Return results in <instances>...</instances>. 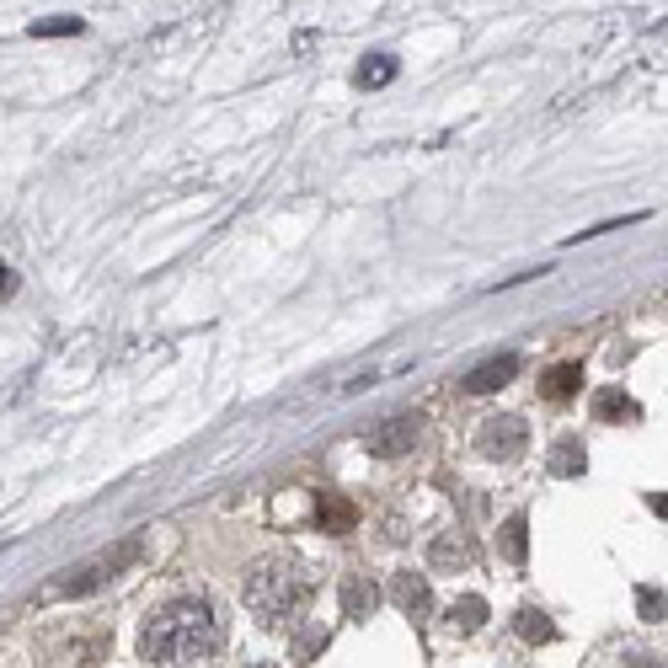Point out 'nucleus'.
Returning <instances> with one entry per match:
<instances>
[{"instance_id":"f257e3e1","label":"nucleus","mask_w":668,"mask_h":668,"mask_svg":"<svg viewBox=\"0 0 668 668\" xmlns=\"http://www.w3.org/2000/svg\"><path fill=\"white\" fill-rule=\"evenodd\" d=\"M225 647V626L209 599H177L145 626L139 658L145 663H214Z\"/></svg>"},{"instance_id":"f03ea898","label":"nucleus","mask_w":668,"mask_h":668,"mask_svg":"<svg viewBox=\"0 0 668 668\" xmlns=\"http://www.w3.org/2000/svg\"><path fill=\"white\" fill-rule=\"evenodd\" d=\"M139 556H145V540L129 535V540H118V546H107L97 556H86V562H75L65 567L59 578H49L38 588V604H54V599H86V594H102L107 583H118L123 572H129Z\"/></svg>"},{"instance_id":"7ed1b4c3","label":"nucleus","mask_w":668,"mask_h":668,"mask_svg":"<svg viewBox=\"0 0 668 668\" xmlns=\"http://www.w3.org/2000/svg\"><path fill=\"white\" fill-rule=\"evenodd\" d=\"M241 599H246V610H252V615H262L268 626H278V620H289L294 610H300V599H305L300 567L284 562V556H268V562H257L252 572H246Z\"/></svg>"},{"instance_id":"20e7f679","label":"nucleus","mask_w":668,"mask_h":668,"mask_svg":"<svg viewBox=\"0 0 668 668\" xmlns=\"http://www.w3.org/2000/svg\"><path fill=\"white\" fill-rule=\"evenodd\" d=\"M417 433H423V423H417L412 412H396V417H385V423L369 428V433H364V444H369V455L396 460V455H407V449L417 444Z\"/></svg>"},{"instance_id":"39448f33","label":"nucleus","mask_w":668,"mask_h":668,"mask_svg":"<svg viewBox=\"0 0 668 668\" xmlns=\"http://www.w3.org/2000/svg\"><path fill=\"white\" fill-rule=\"evenodd\" d=\"M524 439H530V428H524V417H492V423H481L476 433V449L487 460H514Z\"/></svg>"},{"instance_id":"423d86ee","label":"nucleus","mask_w":668,"mask_h":668,"mask_svg":"<svg viewBox=\"0 0 668 668\" xmlns=\"http://www.w3.org/2000/svg\"><path fill=\"white\" fill-rule=\"evenodd\" d=\"M514 375H519V359H514V353H497V359L476 364L471 375L460 380V391H465V396H492V391H503Z\"/></svg>"},{"instance_id":"0eeeda50","label":"nucleus","mask_w":668,"mask_h":668,"mask_svg":"<svg viewBox=\"0 0 668 668\" xmlns=\"http://www.w3.org/2000/svg\"><path fill=\"white\" fill-rule=\"evenodd\" d=\"M428 562L439 567V572H465V567L476 562V546H471V535H465V530H444L439 540H433Z\"/></svg>"},{"instance_id":"6e6552de","label":"nucleus","mask_w":668,"mask_h":668,"mask_svg":"<svg viewBox=\"0 0 668 668\" xmlns=\"http://www.w3.org/2000/svg\"><path fill=\"white\" fill-rule=\"evenodd\" d=\"M391 599H396L407 615H428V610H433V588H428V578H423V572H396Z\"/></svg>"},{"instance_id":"1a4fd4ad","label":"nucleus","mask_w":668,"mask_h":668,"mask_svg":"<svg viewBox=\"0 0 668 668\" xmlns=\"http://www.w3.org/2000/svg\"><path fill=\"white\" fill-rule=\"evenodd\" d=\"M375 604H380V588L369 583L364 572H348V578H343V610H348L353 620H364Z\"/></svg>"},{"instance_id":"9d476101","label":"nucleus","mask_w":668,"mask_h":668,"mask_svg":"<svg viewBox=\"0 0 668 668\" xmlns=\"http://www.w3.org/2000/svg\"><path fill=\"white\" fill-rule=\"evenodd\" d=\"M503 556L514 567H524V556H530V519H524V514H514L503 524Z\"/></svg>"},{"instance_id":"9b49d317","label":"nucleus","mask_w":668,"mask_h":668,"mask_svg":"<svg viewBox=\"0 0 668 668\" xmlns=\"http://www.w3.org/2000/svg\"><path fill=\"white\" fill-rule=\"evenodd\" d=\"M316 514H321V530H332V535L353 530V519H359V514H353V503H343V497H332V492L316 503Z\"/></svg>"},{"instance_id":"f8f14e48","label":"nucleus","mask_w":668,"mask_h":668,"mask_svg":"<svg viewBox=\"0 0 668 668\" xmlns=\"http://www.w3.org/2000/svg\"><path fill=\"white\" fill-rule=\"evenodd\" d=\"M578 385H583V364H556L551 375L540 380V391H546L551 401H567L572 391H578Z\"/></svg>"},{"instance_id":"ddd939ff","label":"nucleus","mask_w":668,"mask_h":668,"mask_svg":"<svg viewBox=\"0 0 668 668\" xmlns=\"http://www.w3.org/2000/svg\"><path fill=\"white\" fill-rule=\"evenodd\" d=\"M583 465H588V455H583L578 439H556V449H551V471L556 476H583Z\"/></svg>"},{"instance_id":"4468645a","label":"nucleus","mask_w":668,"mask_h":668,"mask_svg":"<svg viewBox=\"0 0 668 668\" xmlns=\"http://www.w3.org/2000/svg\"><path fill=\"white\" fill-rule=\"evenodd\" d=\"M481 620H487V599H481V594H465V599H455V604H449V626L476 631Z\"/></svg>"},{"instance_id":"2eb2a0df","label":"nucleus","mask_w":668,"mask_h":668,"mask_svg":"<svg viewBox=\"0 0 668 668\" xmlns=\"http://www.w3.org/2000/svg\"><path fill=\"white\" fill-rule=\"evenodd\" d=\"M396 70H401V65H396L391 54H369L364 65H359V86H369V91H375V86H391Z\"/></svg>"},{"instance_id":"dca6fc26","label":"nucleus","mask_w":668,"mask_h":668,"mask_svg":"<svg viewBox=\"0 0 668 668\" xmlns=\"http://www.w3.org/2000/svg\"><path fill=\"white\" fill-rule=\"evenodd\" d=\"M594 412L604 417V423H631V417H636V401H631V396H620V391H599Z\"/></svg>"},{"instance_id":"f3484780","label":"nucleus","mask_w":668,"mask_h":668,"mask_svg":"<svg viewBox=\"0 0 668 668\" xmlns=\"http://www.w3.org/2000/svg\"><path fill=\"white\" fill-rule=\"evenodd\" d=\"M33 38H75V33H86V22L81 17H43V22H33L27 27Z\"/></svg>"},{"instance_id":"a211bd4d","label":"nucleus","mask_w":668,"mask_h":668,"mask_svg":"<svg viewBox=\"0 0 668 668\" xmlns=\"http://www.w3.org/2000/svg\"><path fill=\"white\" fill-rule=\"evenodd\" d=\"M519 636L524 642H551V620L540 610H519Z\"/></svg>"},{"instance_id":"6ab92c4d","label":"nucleus","mask_w":668,"mask_h":668,"mask_svg":"<svg viewBox=\"0 0 668 668\" xmlns=\"http://www.w3.org/2000/svg\"><path fill=\"white\" fill-rule=\"evenodd\" d=\"M636 610H642V620H663L668 615V599L658 594V588H636Z\"/></svg>"},{"instance_id":"aec40b11","label":"nucleus","mask_w":668,"mask_h":668,"mask_svg":"<svg viewBox=\"0 0 668 668\" xmlns=\"http://www.w3.org/2000/svg\"><path fill=\"white\" fill-rule=\"evenodd\" d=\"M11 294H17V268H6V262H0V300H11Z\"/></svg>"},{"instance_id":"412c9836","label":"nucleus","mask_w":668,"mask_h":668,"mask_svg":"<svg viewBox=\"0 0 668 668\" xmlns=\"http://www.w3.org/2000/svg\"><path fill=\"white\" fill-rule=\"evenodd\" d=\"M647 508H652L658 519H668V492H647Z\"/></svg>"}]
</instances>
